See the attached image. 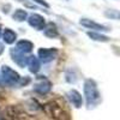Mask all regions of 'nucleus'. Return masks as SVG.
Here are the masks:
<instances>
[{
	"instance_id": "obj_1",
	"label": "nucleus",
	"mask_w": 120,
	"mask_h": 120,
	"mask_svg": "<svg viewBox=\"0 0 120 120\" xmlns=\"http://www.w3.org/2000/svg\"><path fill=\"white\" fill-rule=\"evenodd\" d=\"M84 96L86 100V106L89 108L96 107L101 101V94H100L97 85L93 79H86L84 82Z\"/></svg>"
},
{
	"instance_id": "obj_2",
	"label": "nucleus",
	"mask_w": 120,
	"mask_h": 120,
	"mask_svg": "<svg viewBox=\"0 0 120 120\" xmlns=\"http://www.w3.org/2000/svg\"><path fill=\"white\" fill-rule=\"evenodd\" d=\"M19 79H21L19 75L15 71V70H12L10 66L4 65L1 67V82L5 85H8V86L18 85Z\"/></svg>"
},
{
	"instance_id": "obj_3",
	"label": "nucleus",
	"mask_w": 120,
	"mask_h": 120,
	"mask_svg": "<svg viewBox=\"0 0 120 120\" xmlns=\"http://www.w3.org/2000/svg\"><path fill=\"white\" fill-rule=\"evenodd\" d=\"M38 60L42 63H49L54 60L58 55V51L55 48H41L38 49Z\"/></svg>"
},
{
	"instance_id": "obj_4",
	"label": "nucleus",
	"mask_w": 120,
	"mask_h": 120,
	"mask_svg": "<svg viewBox=\"0 0 120 120\" xmlns=\"http://www.w3.org/2000/svg\"><path fill=\"white\" fill-rule=\"evenodd\" d=\"M28 23L30 26H33L36 30H43L45 25H46V21H45V17L38 15V13H33L30 15L28 18Z\"/></svg>"
},
{
	"instance_id": "obj_5",
	"label": "nucleus",
	"mask_w": 120,
	"mask_h": 120,
	"mask_svg": "<svg viewBox=\"0 0 120 120\" xmlns=\"http://www.w3.org/2000/svg\"><path fill=\"white\" fill-rule=\"evenodd\" d=\"M79 23H81V25L88 28V29H91L94 30V31L98 33V31H108V30H111V29H108L106 25H102V24H98L94 21H91V19H88V18H82L81 21H79Z\"/></svg>"
},
{
	"instance_id": "obj_6",
	"label": "nucleus",
	"mask_w": 120,
	"mask_h": 120,
	"mask_svg": "<svg viewBox=\"0 0 120 120\" xmlns=\"http://www.w3.org/2000/svg\"><path fill=\"white\" fill-rule=\"evenodd\" d=\"M51 89H52V83L49 81H47V79H43V81L38 82L34 85V91H36L40 95L48 94L49 91H51Z\"/></svg>"
},
{
	"instance_id": "obj_7",
	"label": "nucleus",
	"mask_w": 120,
	"mask_h": 120,
	"mask_svg": "<svg viewBox=\"0 0 120 120\" xmlns=\"http://www.w3.org/2000/svg\"><path fill=\"white\" fill-rule=\"evenodd\" d=\"M67 98L70 100V102H71L76 108H81L82 105H83V97L82 95L79 94L77 90H70V91L66 94Z\"/></svg>"
},
{
	"instance_id": "obj_8",
	"label": "nucleus",
	"mask_w": 120,
	"mask_h": 120,
	"mask_svg": "<svg viewBox=\"0 0 120 120\" xmlns=\"http://www.w3.org/2000/svg\"><path fill=\"white\" fill-rule=\"evenodd\" d=\"M26 65L29 66V71L31 73H37L40 71V68H41V63H40V60L37 56L35 55H30L28 56L26 59Z\"/></svg>"
},
{
	"instance_id": "obj_9",
	"label": "nucleus",
	"mask_w": 120,
	"mask_h": 120,
	"mask_svg": "<svg viewBox=\"0 0 120 120\" xmlns=\"http://www.w3.org/2000/svg\"><path fill=\"white\" fill-rule=\"evenodd\" d=\"M11 56H12V60L17 64V65H19L21 67H24L25 65H26V59H28V56H25L23 53H21L19 51H17V49L15 48H12L11 49Z\"/></svg>"
},
{
	"instance_id": "obj_10",
	"label": "nucleus",
	"mask_w": 120,
	"mask_h": 120,
	"mask_svg": "<svg viewBox=\"0 0 120 120\" xmlns=\"http://www.w3.org/2000/svg\"><path fill=\"white\" fill-rule=\"evenodd\" d=\"M34 48V45L33 42L28 41V40H21V41L17 42V46H16V49L17 51H19L21 53L25 54V53H30L33 51Z\"/></svg>"
},
{
	"instance_id": "obj_11",
	"label": "nucleus",
	"mask_w": 120,
	"mask_h": 120,
	"mask_svg": "<svg viewBox=\"0 0 120 120\" xmlns=\"http://www.w3.org/2000/svg\"><path fill=\"white\" fill-rule=\"evenodd\" d=\"M43 34L45 36L49 37V38H55L59 36V31H58V28L54 23H48L45 25L43 28Z\"/></svg>"
},
{
	"instance_id": "obj_12",
	"label": "nucleus",
	"mask_w": 120,
	"mask_h": 120,
	"mask_svg": "<svg viewBox=\"0 0 120 120\" xmlns=\"http://www.w3.org/2000/svg\"><path fill=\"white\" fill-rule=\"evenodd\" d=\"M3 38H4V42L7 45H12L16 40H17V34L11 29H5L4 33H3Z\"/></svg>"
},
{
	"instance_id": "obj_13",
	"label": "nucleus",
	"mask_w": 120,
	"mask_h": 120,
	"mask_svg": "<svg viewBox=\"0 0 120 120\" xmlns=\"http://www.w3.org/2000/svg\"><path fill=\"white\" fill-rule=\"evenodd\" d=\"M86 35L94 40V41H98V42H108L109 41V37L106 36V35H102V34H100V33H96V31H88Z\"/></svg>"
},
{
	"instance_id": "obj_14",
	"label": "nucleus",
	"mask_w": 120,
	"mask_h": 120,
	"mask_svg": "<svg viewBox=\"0 0 120 120\" xmlns=\"http://www.w3.org/2000/svg\"><path fill=\"white\" fill-rule=\"evenodd\" d=\"M26 17H28L26 11H25V10H22V8H17L16 11L13 12V15H12V18L15 19V21H17V22L25 21Z\"/></svg>"
},
{
	"instance_id": "obj_15",
	"label": "nucleus",
	"mask_w": 120,
	"mask_h": 120,
	"mask_svg": "<svg viewBox=\"0 0 120 120\" xmlns=\"http://www.w3.org/2000/svg\"><path fill=\"white\" fill-rule=\"evenodd\" d=\"M106 16H108V17H114L115 19H118L119 18V13H118V11H107L106 12Z\"/></svg>"
},
{
	"instance_id": "obj_16",
	"label": "nucleus",
	"mask_w": 120,
	"mask_h": 120,
	"mask_svg": "<svg viewBox=\"0 0 120 120\" xmlns=\"http://www.w3.org/2000/svg\"><path fill=\"white\" fill-rule=\"evenodd\" d=\"M33 1H35V3H37L38 5H41V6H43V7H46V8H48V7H49V5H48V3L46 1V0H33Z\"/></svg>"
},
{
	"instance_id": "obj_17",
	"label": "nucleus",
	"mask_w": 120,
	"mask_h": 120,
	"mask_svg": "<svg viewBox=\"0 0 120 120\" xmlns=\"http://www.w3.org/2000/svg\"><path fill=\"white\" fill-rule=\"evenodd\" d=\"M4 49H5V48H4V45H3V43H0V55L3 54V52H4Z\"/></svg>"
},
{
	"instance_id": "obj_18",
	"label": "nucleus",
	"mask_w": 120,
	"mask_h": 120,
	"mask_svg": "<svg viewBox=\"0 0 120 120\" xmlns=\"http://www.w3.org/2000/svg\"><path fill=\"white\" fill-rule=\"evenodd\" d=\"M0 36H1V28H0Z\"/></svg>"
}]
</instances>
